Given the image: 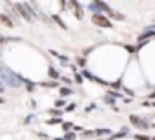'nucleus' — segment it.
<instances>
[{
    "label": "nucleus",
    "mask_w": 155,
    "mask_h": 140,
    "mask_svg": "<svg viewBox=\"0 0 155 140\" xmlns=\"http://www.w3.org/2000/svg\"><path fill=\"white\" fill-rule=\"evenodd\" d=\"M0 75H2V78H4V82L6 84H9L11 88H18V84H20V80H18V77L13 73V71H9V69H0Z\"/></svg>",
    "instance_id": "1"
},
{
    "label": "nucleus",
    "mask_w": 155,
    "mask_h": 140,
    "mask_svg": "<svg viewBox=\"0 0 155 140\" xmlns=\"http://www.w3.org/2000/svg\"><path fill=\"white\" fill-rule=\"evenodd\" d=\"M0 91H2V88H0Z\"/></svg>",
    "instance_id": "8"
},
{
    "label": "nucleus",
    "mask_w": 155,
    "mask_h": 140,
    "mask_svg": "<svg viewBox=\"0 0 155 140\" xmlns=\"http://www.w3.org/2000/svg\"><path fill=\"white\" fill-rule=\"evenodd\" d=\"M0 22H2V24H4L6 27H13V20H11V18H9L8 15H4V13L0 15Z\"/></svg>",
    "instance_id": "5"
},
{
    "label": "nucleus",
    "mask_w": 155,
    "mask_h": 140,
    "mask_svg": "<svg viewBox=\"0 0 155 140\" xmlns=\"http://www.w3.org/2000/svg\"><path fill=\"white\" fill-rule=\"evenodd\" d=\"M93 22H95L99 27H111V22H110L104 15H101V13H95V15H93Z\"/></svg>",
    "instance_id": "2"
},
{
    "label": "nucleus",
    "mask_w": 155,
    "mask_h": 140,
    "mask_svg": "<svg viewBox=\"0 0 155 140\" xmlns=\"http://www.w3.org/2000/svg\"><path fill=\"white\" fill-rule=\"evenodd\" d=\"M4 102H6V100H4V98H2V97H0V104H4Z\"/></svg>",
    "instance_id": "6"
},
{
    "label": "nucleus",
    "mask_w": 155,
    "mask_h": 140,
    "mask_svg": "<svg viewBox=\"0 0 155 140\" xmlns=\"http://www.w3.org/2000/svg\"><path fill=\"white\" fill-rule=\"evenodd\" d=\"M2 42H4V37H0V44H2Z\"/></svg>",
    "instance_id": "7"
},
{
    "label": "nucleus",
    "mask_w": 155,
    "mask_h": 140,
    "mask_svg": "<svg viewBox=\"0 0 155 140\" xmlns=\"http://www.w3.org/2000/svg\"><path fill=\"white\" fill-rule=\"evenodd\" d=\"M15 8H17L18 15H20L22 18H26V20H31V18H33V17L28 13V6H26V4H24V6H22V4H15Z\"/></svg>",
    "instance_id": "3"
},
{
    "label": "nucleus",
    "mask_w": 155,
    "mask_h": 140,
    "mask_svg": "<svg viewBox=\"0 0 155 140\" xmlns=\"http://www.w3.org/2000/svg\"><path fill=\"white\" fill-rule=\"evenodd\" d=\"M130 120H131V124H133V126H137L139 129H146V127H148V124H146L142 118H139L137 115H131V116H130Z\"/></svg>",
    "instance_id": "4"
}]
</instances>
